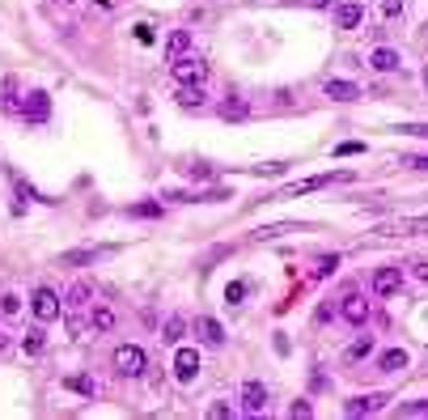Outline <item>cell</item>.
Wrapping results in <instances>:
<instances>
[{"instance_id":"30","label":"cell","mask_w":428,"mask_h":420,"mask_svg":"<svg viewBox=\"0 0 428 420\" xmlns=\"http://www.w3.org/2000/svg\"><path fill=\"white\" fill-rule=\"evenodd\" d=\"M242 293H246V285H242V280H234V285L225 289V301H229V306H238V301H242Z\"/></svg>"},{"instance_id":"8","label":"cell","mask_w":428,"mask_h":420,"mask_svg":"<svg viewBox=\"0 0 428 420\" xmlns=\"http://www.w3.org/2000/svg\"><path fill=\"white\" fill-rule=\"evenodd\" d=\"M386 399H390V395H382V391H378V395H356V399L344 403V412H348V416H369V412H382Z\"/></svg>"},{"instance_id":"29","label":"cell","mask_w":428,"mask_h":420,"mask_svg":"<svg viewBox=\"0 0 428 420\" xmlns=\"http://www.w3.org/2000/svg\"><path fill=\"white\" fill-rule=\"evenodd\" d=\"M403 166H411V170H428V153H407V157H403Z\"/></svg>"},{"instance_id":"20","label":"cell","mask_w":428,"mask_h":420,"mask_svg":"<svg viewBox=\"0 0 428 420\" xmlns=\"http://www.w3.org/2000/svg\"><path fill=\"white\" fill-rule=\"evenodd\" d=\"M327 98H335V102H352V98H360V89H356L352 81H327Z\"/></svg>"},{"instance_id":"10","label":"cell","mask_w":428,"mask_h":420,"mask_svg":"<svg viewBox=\"0 0 428 420\" xmlns=\"http://www.w3.org/2000/svg\"><path fill=\"white\" fill-rule=\"evenodd\" d=\"M195 336H199L208 348H221V344H225V331H221V323H217V319H208V314H204V319H195Z\"/></svg>"},{"instance_id":"31","label":"cell","mask_w":428,"mask_h":420,"mask_svg":"<svg viewBox=\"0 0 428 420\" xmlns=\"http://www.w3.org/2000/svg\"><path fill=\"white\" fill-rule=\"evenodd\" d=\"M22 310V301L13 297V293H5V297H0V314H17Z\"/></svg>"},{"instance_id":"38","label":"cell","mask_w":428,"mask_h":420,"mask_svg":"<svg viewBox=\"0 0 428 420\" xmlns=\"http://www.w3.org/2000/svg\"><path fill=\"white\" fill-rule=\"evenodd\" d=\"M305 5H309V9H327V5H331V0H305Z\"/></svg>"},{"instance_id":"15","label":"cell","mask_w":428,"mask_h":420,"mask_svg":"<svg viewBox=\"0 0 428 420\" xmlns=\"http://www.w3.org/2000/svg\"><path fill=\"white\" fill-rule=\"evenodd\" d=\"M187 51H191V34H187V30H174V34L166 38V60L174 64V60L187 56Z\"/></svg>"},{"instance_id":"24","label":"cell","mask_w":428,"mask_h":420,"mask_svg":"<svg viewBox=\"0 0 428 420\" xmlns=\"http://www.w3.org/2000/svg\"><path fill=\"white\" fill-rule=\"evenodd\" d=\"M64 387L77 391V395H93V391H98V382H93V378H81V374H77V378H64Z\"/></svg>"},{"instance_id":"28","label":"cell","mask_w":428,"mask_h":420,"mask_svg":"<svg viewBox=\"0 0 428 420\" xmlns=\"http://www.w3.org/2000/svg\"><path fill=\"white\" fill-rule=\"evenodd\" d=\"M89 297H93V293H89V285H72V293H68V301H72V306H85Z\"/></svg>"},{"instance_id":"9","label":"cell","mask_w":428,"mask_h":420,"mask_svg":"<svg viewBox=\"0 0 428 420\" xmlns=\"http://www.w3.org/2000/svg\"><path fill=\"white\" fill-rule=\"evenodd\" d=\"M360 22H365V5H356V0L335 5V26H339V30H356Z\"/></svg>"},{"instance_id":"41","label":"cell","mask_w":428,"mask_h":420,"mask_svg":"<svg viewBox=\"0 0 428 420\" xmlns=\"http://www.w3.org/2000/svg\"><path fill=\"white\" fill-rule=\"evenodd\" d=\"M424 81H428V68H424Z\"/></svg>"},{"instance_id":"6","label":"cell","mask_w":428,"mask_h":420,"mask_svg":"<svg viewBox=\"0 0 428 420\" xmlns=\"http://www.w3.org/2000/svg\"><path fill=\"white\" fill-rule=\"evenodd\" d=\"M403 289V272L399 268H378V272H373V293H378V297H395Z\"/></svg>"},{"instance_id":"34","label":"cell","mask_w":428,"mask_h":420,"mask_svg":"<svg viewBox=\"0 0 428 420\" xmlns=\"http://www.w3.org/2000/svg\"><path fill=\"white\" fill-rule=\"evenodd\" d=\"M360 149H365V144H356V140H348V144H339V149H335V157H352V153H360Z\"/></svg>"},{"instance_id":"1","label":"cell","mask_w":428,"mask_h":420,"mask_svg":"<svg viewBox=\"0 0 428 420\" xmlns=\"http://www.w3.org/2000/svg\"><path fill=\"white\" fill-rule=\"evenodd\" d=\"M170 73H174V81H178V85H204V81H208V64H204L199 56H191V51H187L183 60H174V64H170Z\"/></svg>"},{"instance_id":"27","label":"cell","mask_w":428,"mask_h":420,"mask_svg":"<svg viewBox=\"0 0 428 420\" xmlns=\"http://www.w3.org/2000/svg\"><path fill=\"white\" fill-rule=\"evenodd\" d=\"M128 213H132V217H157V213H162V208H157L153 200H144V204H132Z\"/></svg>"},{"instance_id":"37","label":"cell","mask_w":428,"mask_h":420,"mask_svg":"<svg viewBox=\"0 0 428 420\" xmlns=\"http://www.w3.org/2000/svg\"><path fill=\"white\" fill-rule=\"evenodd\" d=\"M382 17H399V0H382Z\"/></svg>"},{"instance_id":"7","label":"cell","mask_w":428,"mask_h":420,"mask_svg":"<svg viewBox=\"0 0 428 420\" xmlns=\"http://www.w3.org/2000/svg\"><path fill=\"white\" fill-rule=\"evenodd\" d=\"M195 374H199V352H195V348H178V357H174V378H178V382H195Z\"/></svg>"},{"instance_id":"17","label":"cell","mask_w":428,"mask_h":420,"mask_svg":"<svg viewBox=\"0 0 428 420\" xmlns=\"http://www.w3.org/2000/svg\"><path fill=\"white\" fill-rule=\"evenodd\" d=\"M98 255H102L98 246H77V250H64V255H60V264H68V268H81V264H93Z\"/></svg>"},{"instance_id":"14","label":"cell","mask_w":428,"mask_h":420,"mask_svg":"<svg viewBox=\"0 0 428 420\" xmlns=\"http://www.w3.org/2000/svg\"><path fill=\"white\" fill-rule=\"evenodd\" d=\"M0 111L22 115V102H17V81H13V77H5V81H0Z\"/></svg>"},{"instance_id":"26","label":"cell","mask_w":428,"mask_h":420,"mask_svg":"<svg viewBox=\"0 0 428 420\" xmlns=\"http://www.w3.org/2000/svg\"><path fill=\"white\" fill-rule=\"evenodd\" d=\"M335 268H339V255H327L323 264H318V272H314V276H318V280H327V276H335Z\"/></svg>"},{"instance_id":"21","label":"cell","mask_w":428,"mask_h":420,"mask_svg":"<svg viewBox=\"0 0 428 420\" xmlns=\"http://www.w3.org/2000/svg\"><path fill=\"white\" fill-rule=\"evenodd\" d=\"M378 365H382V374H399L403 365H407V352H403V348H386Z\"/></svg>"},{"instance_id":"40","label":"cell","mask_w":428,"mask_h":420,"mask_svg":"<svg viewBox=\"0 0 428 420\" xmlns=\"http://www.w3.org/2000/svg\"><path fill=\"white\" fill-rule=\"evenodd\" d=\"M0 344H5V331H0Z\"/></svg>"},{"instance_id":"4","label":"cell","mask_w":428,"mask_h":420,"mask_svg":"<svg viewBox=\"0 0 428 420\" xmlns=\"http://www.w3.org/2000/svg\"><path fill=\"white\" fill-rule=\"evenodd\" d=\"M352 174H314V179H301V183H289L280 195H305V191H323V187H331V183H348Z\"/></svg>"},{"instance_id":"25","label":"cell","mask_w":428,"mask_h":420,"mask_svg":"<svg viewBox=\"0 0 428 420\" xmlns=\"http://www.w3.org/2000/svg\"><path fill=\"white\" fill-rule=\"evenodd\" d=\"M183 331H187V323H183V319H166V331H162V336H166L170 344H178V340H183Z\"/></svg>"},{"instance_id":"32","label":"cell","mask_w":428,"mask_h":420,"mask_svg":"<svg viewBox=\"0 0 428 420\" xmlns=\"http://www.w3.org/2000/svg\"><path fill=\"white\" fill-rule=\"evenodd\" d=\"M26 352H43V331H30L26 336Z\"/></svg>"},{"instance_id":"23","label":"cell","mask_w":428,"mask_h":420,"mask_svg":"<svg viewBox=\"0 0 428 420\" xmlns=\"http://www.w3.org/2000/svg\"><path fill=\"white\" fill-rule=\"evenodd\" d=\"M369 352H373V340H369V336H360V340H352V344L344 348V357H348V361H365Z\"/></svg>"},{"instance_id":"12","label":"cell","mask_w":428,"mask_h":420,"mask_svg":"<svg viewBox=\"0 0 428 420\" xmlns=\"http://www.w3.org/2000/svg\"><path fill=\"white\" fill-rule=\"evenodd\" d=\"M221 119H250V102H246V93H229L225 102H221Z\"/></svg>"},{"instance_id":"11","label":"cell","mask_w":428,"mask_h":420,"mask_svg":"<svg viewBox=\"0 0 428 420\" xmlns=\"http://www.w3.org/2000/svg\"><path fill=\"white\" fill-rule=\"evenodd\" d=\"M263 407H267V387H263V382H246V387H242V412L254 416V412H263Z\"/></svg>"},{"instance_id":"13","label":"cell","mask_w":428,"mask_h":420,"mask_svg":"<svg viewBox=\"0 0 428 420\" xmlns=\"http://www.w3.org/2000/svg\"><path fill=\"white\" fill-rule=\"evenodd\" d=\"M344 319H348L352 327H365V319H369V301L356 297V293H348V297H344Z\"/></svg>"},{"instance_id":"18","label":"cell","mask_w":428,"mask_h":420,"mask_svg":"<svg viewBox=\"0 0 428 420\" xmlns=\"http://www.w3.org/2000/svg\"><path fill=\"white\" fill-rule=\"evenodd\" d=\"M89 327H93L98 336L115 331V310H106V306H93V314H89Z\"/></svg>"},{"instance_id":"33","label":"cell","mask_w":428,"mask_h":420,"mask_svg":"<svg viewBox=\"0 0 428 420\" xmlns=\"http://www.w3.org/2000/svg\"><path fill=\"white\" fill-rule=\"evenodd\" d=\"M309 412H314V407H309V403H305V399H297V403H293V407H289V416H297V420H305V416H309Z\"/></svg>"},{"instance_id":"2","label":"cell","mask_w":428,"mask_h":420,"mask_svg":"<svg viewBox=\"0 0 428 420\" xmlns=\"http://www.w3.org/2000/svg\"><path fill=\"white\" fill-rule=\"evenodd\" d=\"M30 310H34V319H38V323H56V319H60V310H64V301L56 297V289H34Z\"/></svg>"},{"instance_id":"5","label":"cell","mask_w":428,"mask_h":420,"mask_svg":"<svg viewBox=\"0 0 428 420\" xmlns=\"http://www.w3.org/2000/svg\"><path fill=\"white\" fill-rule=\"evenodd\" d=\"M47 111H51V98H47L43 89H30V93H26V102H22V119L43 123V119H47Z\"/></svg>"},{"instance_id":"22","label":"cell","mask_w":428,"mask_h":420,"mask_svg":"<svg viewBox=\"0 0 428 420\" xmlns=\"http://www.w3.org/2000/svg\"><path fill=\"white\" fill-rule=\"evenodd\" d=\"M178 107L199 111V107H204V89H199V85H183V93H178Z\"/></svg>"},{"instance_id":"3","label":"cell","mask_w":428,"mask_h":420,"mask_svg":"<svg viewBox=\"0 0 428 420\" xmlns=\"http://www.w3.org/2000/svg\"><path fill=\"white\" fill-rule=\"evenodd\" d=\"M144 365H148V357H144V348H136V344H123V348L115 352V370H119L123 378H140Z\"/></svg>"},{"instance_id":"35","label":"cell","mask_w":428,"mask_h":420,"mask_svg":"<svg viewBox=\"0 0 428 420\" xmlns=\"http://www.w3.org/2000/svg\"><path fill=\"white\" fill-rule=\"evenodd\" d=\"M403 416H428V403H407Z\"/></svg>"},{"instance_id":"36","label":"cell","mask_w":428,"mask_h":420,"mask_svg":"<svg viewBox=\"0 0 428 420\" xmlns=\"http://www.w3.org/2000/svg\"><path fill=\"white\" fill-rule=\"evenodd\" d=\"M399 132H411V136H428V123H403Z\"/></svg>"},{"instance_id":"16","label":"cell","mask_w":428,"mask_h":420,"mask_svg":"<svg viewBox=\"0 0 428 420\" xmlns=\"http://www.w3.org/2000/svg\"><path fill=\"white\" fill-rule=\"evenodd\" d=\"M369 64L378 68V73H395V68H399V51H395V47H378V51L369 56Z\"/></svg>"},{"instance_id":"39","label":"cell","mask_w":428,"mask_h":420,"mask_svg":"<svg viewBox=\"0 0 428 420\" xmlns=\"http://www.w3.org/2000/svg\"><path fill=\"white\" fill-rule=\"evenodd\" d=\"M415 276H420V280H428V264H415Z\"/></svg>"},{"instance_id":"19","label":"cell","mask_w":428,"mask_h":420,"mask_svg":"<svg viewBox=\"0 0 428 420\" xmlns=\"http://www.w3.org/2000/svg\"><path fill=\"white\" fill-rule=\"evenodd\" d=\"M386 234H428V217H407V221H390Z\"/></svg>"}]
</instances>
